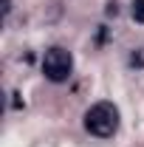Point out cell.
Returning a JSON list of instances; mask_svg holds the SVG:
<instances>
[{"mask_svg":"<svg viewBox=\"0 0 144 147\" xmlns=\"http://www.w3.org/2000/svg\"><path fill=\"white\" fill-rule=\"evenodd\" d=\"M85 127L99 136V139H110L119 130V110L113 102H96L93 108L85 113Z\"/></svg>","mask_w":144,"mask_h":147,"instance_id":"1","label":"cell"},{"mask_svg":"<svg viewBox=\"0 0 144 147\" xmlns=\"http://www.w3.org/2000/svg\"><path fill=\"white\" fill-rule=\"evenodd\" d=\"M73 71V57L71 51H65V48H48L45 57H42V74H45V79H51V82H65Z\"/></svg>","mask_w":144,"mask_h":147,"instance_id":"2","label":"cell"},{"mask_svg":"<svg viewBox=\"0 0 144 147\" xmlns=\"http://www.w3.org/2000/svg\"><path fill=\"white\" fill-rule=\"evenodd\" d=\"M130 14L136 23H144V0H133L130 3Z\"/></svg>","mask_w":144,"mask_h":147,"instance_id":"3","label":"cell"},{"mask_svg":"<svg viewBox=\"0 0 144 147\" xmlns=\"http://www.w3.org/2000/svg\"><path fill=\"white\" fill-rule=\"evenodd\" d=\"M11 11V0H3V14H9Z\"/></svg>","mask_w":144,"mask_h":147,"instance_id":"4","label":"cell"}]
</instances>
